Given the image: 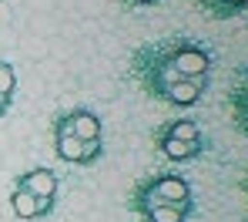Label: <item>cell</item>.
I'll return each instance as SVG.
<instances>
[{"label": "cell", "mask_w": 248, "mask_h": 222, "mask_svg": "<svg viewBox=\"0 0 248 222\" xmlns=\"http://www.w3.org/2000/svg\"><path fill=\"white\" fill-rule=\"evenodd\" d=\"M57 155H61L64 162H71V165H87V162H94V158L101 155V138L81 141L78 135L67 128L64 118H57Z\"/></svg>", "instance_id": "obj_1"}, {"label": "cell", "mask_w": 248, "mask_h": 222, "mask_svg": "<svg viewBox=\"0 0 248 222\" xmlns=\"http://www.w3.org/2000/svg\"><path fill=\"white\" fill-rule=\"evenodd\" d=\"M171 64H174V71H178L181 78H205L208 68H211V57H208L202 47L181 44V47H174Z\"/></svg>", "instance_id": "obj_2"}, {"label": "cell", "mask_w": 248, "mask_h": 222, "mask_svg": "<svg viewBox=\"0 0 248 222\" xmlns=\"http://www.w3.org/2000/svg\"><path fill=\"white\" fill-rule=\"evenodd\" d=\"M151 192L158 202H168V205H191V188L188 182L178 175H161L151 182Z\"/></svg>", "instance_id": "obj_3"}, {"label": "cell", "mask_w": 248, "mask_h": 222, "mask_svg": "<svg viewBox=\"0 0 248 222\" xmlns=\"http://www.w3.org/2000/svg\"><path fill=\"white\" fill-rule=\"evenodd\" d=\"M50 202H54V199H37V195H31V192H24V188H17V192L10 195V209H14L17 219H41V216L50 212Z\"/></svg>", "instance_id": "obj_4"}, {"label": "cell", "mask_w": 248, "mask_h": 222, "mask_svg": "<svg viewBox=\"0 0 248 222\" xmlns=\"http://www.w3.org/2000/svg\"><path fill=\"white\" fill-rule=\"evenodd\" d=\"M17 188H24V192H31V195H37V199H54V192H57V175H54L50 169H31L27 175H20Z\"/></svg>", "instance_id": "obj_5"}, {"label": "cell", "mask_w": 248, "mask_h": 222, "mask_svg": "<svg viewBox=\"0 0 248 222\" xmlns=\"http://www.w3.org/2000/svg\"><path fill=\"white\" fill-rule=\"evenodd\" d=\"M158 145H161V152L171 162H181V158H191V155L202 152V138H174V135H168V132H161Z\"/></svg>", "instance_id": "obj_6"}, {"label": "cell", "mask_w": 248, "mask_h": 222, "mask_svg": "<svg viewBox=\"0 0 248 222\" xmlns=\"http://www.w3.org/2000/svg\"><path fill=\"white\" fill-rule=\"evenodd\" d=\"M165 98L171 101V104L188 108V104H195V101L202 98V85H198V78H178L174 85L165 88Z\"/></svg>", "instance_id": "obj_7"}, {"label": "cell", "mask_w": 248, "mask_h": 222, "mask_svg": "<svg viewBox=\"0 0 248 222\" xmlns=\"http://www.w3.org/2000/svg\"><path fill=\"white\" fill-rule=\"evenodd\" d=\"M64 121H67V128L78 135L81 141H94V138H101V121H97V115H91V111L64 115Z\"/></svg>", "instance_id": "obj_8"}, {"label": "cell", "mask_w": 248, "mask_h": 222, "mask_svg": "<svg viewBox=\"0 0 248 222\" xmlns=\"http://www.w3.org/2000/svg\"><path fill=\"white\" fill-rule=\"evenodd\" d=\"M191 205H168V202H151L148 209H141V216L148 222H185Z\"/></svg>", "instance_id": "obj_9"}, {"label": "cell", "mask_w": 248, "mask_h": 222, "mask_svg": "<svg viewBox=\"0 0 248 222\" xmlns=\"http://www.w3.org/2000/svg\"><path fill=\"white\" fill-rule=\"evenodd\" d=\"M14 88H17V74H14V68H10L7 61H0V94L10 98Z\"/></svg>", "instance_id": "obj_10"}, {"label": "cell", "mask_w": 248, "mask_h": 222, "mask_svg": "<svg viewBox=\"0 0 248 222\" xmlns=\"http://www.w3.org/2000/svg\"><path fill=\"white\" fill-rule=\"evenodd\" d=\"M165 132L174 135V138H202V132H198L195 121H174V125H168Z\"/></svg>", "instance_id": "obj_11"}, {"label": "cell", "mask_w": 248, "mask_h": 222, "mask_svg": "<svg viewBox=\"0 0 248 222\" xmlns=\"http://www.w3.org/2000/svg\"><path fill=\"white\" fill-rule=\"evenodd\" d=\"M225 3V10L221 14H232V10H242V7H248V0H221Z\"/></svg>", "instance_id": "obj_12"}, {"label": "cell", "mask_w": 248, "mask_h": 222, "mask_svg": "<svg viewBox=\"0 0 248 222\" xmlns=\"http://www.w3.org/2000/svg\"><path fill=\"white\" fill-rule=\"evenodd\" d=\"M7 108H10V98H3V94H0V115H7Z\"/></svg>", "instance_id": "obj_13"}, {"label": "cell", "mask_w": 248, "mask_h": 222, "mask_svg": "<svg viewBox=\"0 0 248 222\" xmlns=\"http://www.w3.org/2000/svg\"><path fill=\"white\" fill-rule=\"evenodd\" d=\"M245 111H248V91H245ZM245 111H238V115H245ZM242 128H245V132H248V121H245V125H242Z\"/></svg>", "instance_id": "obj_14"}, {"label": "cell", "mask_w": 248, "mask_h": 222, "mask_svg": "<svg viewBox=\"0 0 248 222\" xmlns=\"http://www.w3.org/2000/svg\"><path fill=\"white\" fill-rule=\"evenodd\" d=\"M134 3H158V0H134Z\"/></svg>", "instance_id": "obj_15"}]
</instances>
